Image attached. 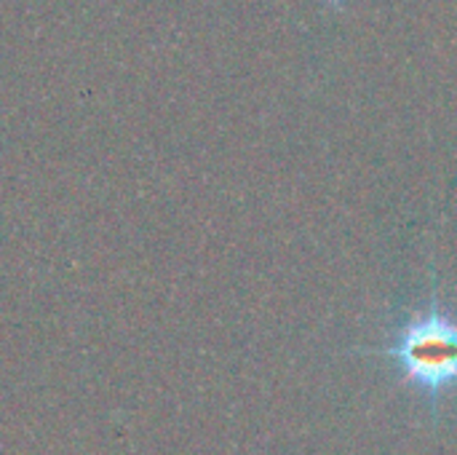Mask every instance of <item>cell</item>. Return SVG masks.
<instances>
[{
  "instance_id": "obj_2",
  "label": "cell",
  "mask_w": 457,
  "mask_h": 455,
  "mask_svg": "<svg viewBox=\"0 0 457 455\" xmlns=\"http://www.w3.org/2000/svg\"><path fill=\"white\" fill-rule=\"evenodd\" d=\"M321 3H324L327 8H335V11L343 8V5H348V0H321Z\"/></svg>"
},
{
  "instance_id": "obj_1",
  "label": "cell",
  "mask_w": 457,
  "mask_h": 455,
  "mask_svg": "<svg viewBox=\"0 0 457 455\" xmlns=\"http://www.w3.org/2000/svg\"><path fill=\"white\" fill-rule=\"evenodd\" d=\"M375 354L399 370L434 416L457 397V319L436 300L399 324Z\"/></svg>"
}]
</instances>
